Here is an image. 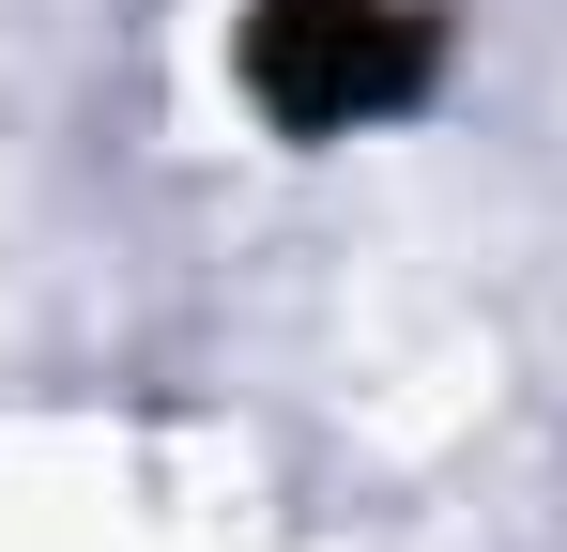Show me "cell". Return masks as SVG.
Wrapping results in <instances>:
<instances>
[{"instance_id": "1", "label": "cell", "mask_w": 567, "mask_h": 552, "mask_svg": "<svg viewBox=\"0 0 567 552\" xmlns=\"http://www.w3.org/2000/svg\"><path fill=\"white\" fill-rule=\"evenodd\" d=\"M261 62H277V108L291 123H369L414 92V31L383 0H277L261 16Z\"/></svg>"}]
</instances>
